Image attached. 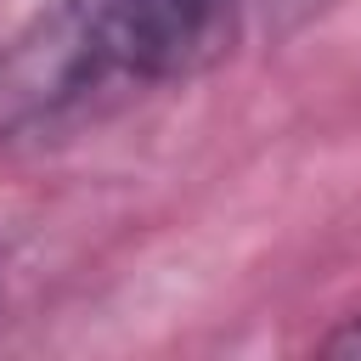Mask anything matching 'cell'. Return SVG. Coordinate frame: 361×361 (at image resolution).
Masks as SVG:
<instances>
[{"label":"cell","instance_id":"1","mask_svg":"<svg viewBox=\"0 0 361 361\" xmlns=\"http://www.w3.org/2000/svg\"><path fill=\"white\" fill-rule=\"evenodd\" d=\"M248 0H34L0 39V147L62 141L214 68Z\"/></svg>","mask_w":361,"mask_h":361},{"label":"cell","instance_id":"2","mask_svg":"<svg viewBox=\"0 0 361 361\" xmlns=\"http://www.w3.org/2000/svg\"><path fill=\"white\" fill-rule=\"evenodd\" d=\"M322 350H327V355H361V316H344V322L322 338Z\"/></svg>","mask_w":361,"mask_h":361}]
</instances>
